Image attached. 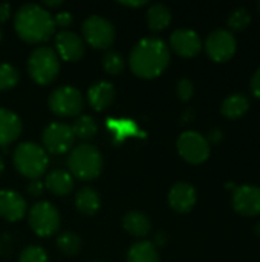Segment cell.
Instances as JSON below:
<instances>
[{
	"label": "cell",
	"mask_w": 260,
	"mask_h": 262,
	"mask_svg": "<svg viewBox=\"0 0 260 262\" xmlns=\"http://www.w3.org/2000/svg\"><path fill=\"white\" fill-rule=\"evenodd\" d=\"M172 21L170 9L162 3H155L147 11V25L153 32L164 31Z\"/></svg>",
	"instance_id": "23"
},
{
	"label": "cell",
	"mask_w": 260,
	"mask_h": 262,
	"mask_svg": "<svg viewBox=\"0 0 260 262\" xmlns=\"http://www.w3.org/2000/svg\"><path fill=\"white\" fill-rule=\"evenodd\" d=\"M74 21V17L69 11H63V12H57V15L54 17V25L58 26V28H69Z\"/></svg>",
	"instance_id": "32"
},
{
	"label": "cell",
	"mask_w": 260,
	"mask_h": 262,
	"mask_svg": "<svg viewBox=\"0 0 260 262\" xmlns=\"http://www.w3.org/2000/svg\"><path fill=\"white\" fill-rule=\"evenodd\" d=\"M55 52L64 61H78L84 55V41L72 31H60L55 35Z\"/></svg>",
	"instance_id": "13"
},
{
	"label": "cell",
	"mask_w": 260,
	"mask_h": 262,
	"mask_svg": "<svg viewBox=\"0 0 260 262\" xmlns=\"http://www.w3.org/2000/svg\"><path fill=\"white\" fill-rule=\"evenodd\" d=\"M49 107L58 117H77L84 107L83 95L72 86H60L49 95Z\"/></svg>",
	"instance_id": "7"
},
{
	"label": "cell",
	"mask_w": 260,
	"mask_h": 262,
	"mask_svg": "<svg viewBox=\"0 0 260 262\" xmlns=\"http://www.w3.org/2000/svg\"><path fill=\"white\" fill-rule=\"evenodd\" d=\"M170 48L181 57L192 58L202 51V40L192 29H176L170 35Z\"/></svg>",
	"instance_id": "14"
},
{
	"label": "cell",
	"mask_w": 260,
	"mask_h": 262,
	"mask_svg": "<svg viewBox=\"0 0 260 262\" xmlns=\"http://www.w3.org/2000/svg\"><path fill=\"white\" fill-rule=\"evenodd\" d=\"M57 246L60 249V252H63L67 256H74L80 252L81 247V241L80 238L72 233V232H63L58 238H57Z\"/></svg>",
	"instance_id": "26"
},
{
	"label": "cell",
	"mask_w": 260,
	"mask_h": 262,
	"mask_svg": "<svg viewBox=\"0 0 260 262\" xmlns=\"http://www.w3.org/2000/svg\"><path fill=\"white\" fill-rule=\"evenodd\" d=\"M48 152L35 143H21L14 150V166L20 175L32 180H40L48 170Z\"/></svg>",
	"instance_id": "4"
},
{
	"label": "cell",
	"mask_w": 260,
	"mask_h": 262,
	"mask_svg": "<svg viewBox=\"0 0 260 262\" xmlns=\"http://www.w3.org/2000/svg\"><path fill=\"white\" fill-rule=\"evenodd\" d=\"M95 262H101V261H95Z\"/></svg>",
	"instance_id": "43"
},
{
	"label": "cell",
	"mask_w": 260,
	"mask_h": 262,
	"mask_svg": "<svg viewBox=\"0 0 260 262\" xmlns=\"http://www.w3.org/2000/svg\"><path fill=\"white\" fill-rule=\"evenodd\" d=\"M20 80L18 71L9 63H0V91H8L17 86Z\"/></svg>",
	"instance_id": "29"
},
{
	"label": "cell",
	"mask_w": 260,
	"mask_h": 262,
	"mask_svg": "<svg viewBox=\"0 0 260 262\" xmlns=\"http://www.w3.org/2000/svg\"><path fill=\"white\" fill-rule=\"evenodd\" d=\"M60 72V58L57 52L51 48H37L32 51L28 60V74L29 77L41 84H51Z\"/></svg>",
	"instance_id": "5"
},
{
	"label": "cell",
	"mask_w": 260,
	"mask_h": 262,
	"mask_svg": "<svg viewBox=\"0 0 260 262\" xmlns=\"http://www.w3.org/2000/svg\"><path fill=\"white\" fill-rule=\"evenodd\" d=\"M120 5H123V6H130V8H139V6L147 5V2H146V0H136V2H120Z\"/></svg>",
	"instance_id": "36"
},
{
	"label": "cell",
	"mask_w": 260,
	"mask_h": 262,
	"mask_svg": "<svg viewBox=\"0 0 260 262\" xmlns=\"http://www.w3.org/2000/svg\"><path fill=\"white\" fill-rule=\"evenodd\" d=\"M26 215L25 198L14 190H0V216L9 223H17Z\"/></svg>",
	"instance_id": "15"
},
{
	"label": "cell",
	"mask_w": 260,
	"mask_h": 262,
	"mask_svg": "<svg viewBox=\"0 0 260 262\" xmlns=\"http://www.w3.org/2000/svg\"><path fill=\"white\" fill-rule=\"evenodd\" d=\"M70 127H72L74 135L77 138H80V140H92L97 135V132H98L97 121L92 117H89V115L78 117Z\"/></svg>",
	"instance_id": "25"
},
{
	"label": "cell",
	"mask_w": 260,
	"mask_h": 262,
	"mask_svg": "<svg viewBox=\"0 0 260 262\" xmlns=\"http://www.w3.org/2000/svg\"><path fill=\"white\" fill-rule=\"evenodd\" d=\"M61 5H63V0H46L44 2V6H48V8H58Z\"/></svg>",
	"instance_id": "37"
},
{
	"label": "cell",
	"mask_w": 260,
	"mask_h": 262,
	"mask_svg": "<svg viewBox=\"0 0 260 262\" xmlns=\"http://www.w3.org/2000/svg\"><path fill=\"white\" fill-rule=\"evenodd\" d=\"M0 41H2V29H0Z\"/></svg>",
	"instance_id": "41"
},
{
	"label": "cell",
	"mask_w": 260,
	"mask_h": 262,
	"mask_svg": "<svg viewBox=\"0 0 260 262\" xmlns=\"http://www.w3.org/2000/svg\"><path fill=\"white\" fill-rule=\"evenodd\" d=\"M251 94L260 100V68L256 71V74L251 78Z\"/></svg>",
	"instance_id": "34"
},
{
	"label": "cell",
	"mask_w": 260,
	"mask_h": 262,
	"mask_svg": "<svg viewBox=\"0 0 260 262\" xmlns=\"http://www.w3.org/2000/svg\"><path fill=\"white\" fill-rule=\"evenodd\" d=\"M21 134V120L9 109H0V147L9 146Z\"/></svg>",
	"instance_id": "17"
},
{
	"label": "cell",
	"mask_w": 260,
	"mask_h": 262,
	"mask_svg": "<svg viewBox=\"0 0 260 262\" xmlns=\"http://www.w3.org/2000/svg\"><path fill=\"white\" fill-rule=\"evenodd\" d=\"M103 68L107 74L110 75H120L124 71V58L120 52L116 51H106L103 55Z\"/></svg>",
	"instance_id": "27"
},
{
	"label": "cell",
	"mask_w": 260,
	"mask_h": 262,
	"mask_svg": "<svg viewBox=\"0 0 260 262\" xmlns=\"http://www.w3.org/2000/svg\"><path fill=\"white\" fill-rule=\"evenodd\" d=\"M28 221L35 235L41 238L52 236L60 229V213L54 204L40 201L29 209Z\"/></svg>",
	"instance_id": "6"
},
{
	"label": "cell",
	"mask_w": 260,
	"mask_h": 262,
	"mask_svg": "<svg viewBox=\"0 0 260 262\" xmlns=\"http://www.w3.org/2000/svg\"><path fill=\"white\" fill-rule=\"evenodd\" d=\"M250 23H251V14L247 8L234 9L227 20V25L231 31H244L245 28H248Z\"/></svg>",
	"instance_id": "28"
},
{
	"label": "cell",
	"mask_w": 260,
	"mask_h": 262,
	"mask_svg": "<svg viewBox=\"0 0 260 262\" xmlns=\"http://www.w3.org/2000/svg\"><path fill=\"white\" fill-rule=\"evenodd\" d=\"M170 63V48L158 37H146L139 40L129 57L132 72L144 80L159 77Z\"/></svg>",
	"instance_id": "1"
},
{
	"label": "cell",
	"mask_w": 260,
	"mask_h": 262,
	"mask_svg": "<svg viewBox=\"0 0 260 262\" xmlns=\"http://www.w3.org/2000/svg\"><path fill=\"white\" fill-rule=\"evenodd\" d=\"M238 48L236 37L228 29H216L205 40V52L216 63L228 61Z\"/></svg>",
	"instance_id": "10"
},
{
	"label": "cell",
	"mask_w": 260,
	"mask_h": 262,
	"mask_svg": "<svg viewBox=\"0 0 260 262\" xmlns=\"http://www.w3.org/2000/svg\"><path fill=\"white\" fill-rule=\"evenodd\" d=\"M83 37L95 49H109L115 41V28L107 18L90 15L83 21Z\"/></svg>",
	"instance_id": "9"
},
{
	"label": "cell",
	"mask_w": 260,
	"mask_h": 262,
	"mask_svg": "<svg viewBox=\"0 0 260 262\" xmlns=\"http://www.w3.org/2000/svg\"><path fill=\"white\" fill-rule=\"evenodd\" d=\"M14 28L17 35L31 45L48 41L55 31L51 12L35 3H26L15 12Z\"/></svg>",
	"instance_id": "2"
},
{
	"label": "cell",
	"mask_w": 260,
	"mask_h": 262,
	"mask_svg": "<svg viewBox=\"0 0 260 262\" xmlns=\"http://www.w3.org/2000/svg\"><path fill=\"white\" fill-rule=\"evenodd\" d=\"M250 109V98L245 94H231L228 95L221 106V112L225 118L238 120L247 114Z\"/></svg>",
	"instance_id": "20"
},
{
	"label": "cell",
	"mask_w": 260,
	"mask_h": 262,
	"mask_svg": "<svg viewBox=\"0 0 260 262\" xmlns=\"http://www.w3.org/2000/svg\"><path fill=\"white\" fill-rule=\"evenodd\" d=\"M193 92H195V88H193V83L190 80L182 78V80L178 81V84H176V94H178V97L182 101H188L193 97Z\"/></svg>",
	"instance_id": "31"
},
{
	"label": "cell",
	"mask_w": 260,
	"mask_h": 262,
	"mask_svg": "<svg viewBox=\"0 0 260 262\" xmlns=\"http://www.w3.org/2000/svg\"><path fill=\"white\" fill-rule=\"evenodd\" d=\"M11 17V5L9 3H0V23L8 21Z\"/></svg>",
	"instance_id": "35"
},
{
	"label": "cell",
	"mask_w": 260,
	"mask_h": 262,
	"mask_svg": "<svg viewBox=\"0 0 260 262\" xmlns=\"http://www.w3.org/2000/svg\"><path fill=\"white\" fill-rule=\"evenodd\" d=\"M115 100V88L109 81H98L87 91V101L95 111L107 109Z\"/></svg>",
	"instance_id": "18"
},
{
	"label": "cell",
	"mask_w": 260,
	"mask_h": 262,
	"mask_svg": "<svg viewBox=\"0 0 260 262\" xmlns=\"http://www.w3.org/2000/svg\"><path fill=\"white\" fill-rule=\"evenodd\" d=\"M257 6H259V12H260V2H259V5H257Z\"/></svg>",
	"instance_id": "42"
},
{
	"label": "cell",
	"mask_w": 260,
	"mask_h": 262,
	"mask_svg": "<svg viewBox=\"0 0 260 262\" xmlns=\"http://www.w3.org/2000/svg\"><path fill=\"white\" fill-rule=\"evenodd\" d=\"M169 204L178 213H188L196 204V190L188 183H176L169 192Z\"/></svg>",
	"instance_id": "16"
},
{
	"label": "cell",
	"mask_w": 260,
	"mask_h": 262,
	"mask_svg": "<svg viewBox=\"0 0 260 262\" xmlns=\"http://www.w3.org/2000/svg\"><path fill=\"white\" fill-rule=\"evenodd\" d=\"M254 232H256V235H257V236L260 238V221L257 223V224H256V229H254Z\"/></svg>",
	"instance_id": "39"
},
{
	"label": "cell",
	"mask_w": 260,
	"mask_h": 262,
	"mask_svg": "<svg viewBox=\"0 0 260 262\" xmlns=\"http://www.w3.org/2000/svg\"><path fill=\"white\" fill-rule=\"evenodd\" d=\"M26 192H28L31 196H34V198L41 196V195H43V192H44V184H43L40 180H32V181L28 184Z\"/></svg>",
	"instance_id": "33"
},
{
	"label": "cell",
	"mask_w": 260,
	"mask_h": 262,
	"mask_svg": "<svg viewBox=\"0 0 260 262\" xmlns=\"http://www.w3.org/2000/svg\"><path fill=\"white\" fill-rule=\"evenodd\" d=\"M123 227L132 236L144 238V236L149 235L152 224H150V220L144 213L136 212V210H132V212H129V213L124 215V218H123Z\"/></svg>",
	"instance_id": "21"
},
{
	"label": "cell",
	"mask_w": 260,
	"mask_h": 262,
	"mask_svg": "<svg viewBox=\"0 0 260 262\" xmlns=\"http://www.w3.org/2000/svg\"><path fill=\"white\" fill-rule=\"evenodd\" d=\"M127 262H159V255L153 243L141 241L129 249Z\"/></svg>",
	"instance_id": "24"
},
{
	"label": "cell",
	"mask_w": 260,
	"mask_h": 262,
	"mask_svg": "<svg viewBox=\"0 0 260 262\" xmlns=\"http://www.w3.org/2000/svg\"><path fill=\"white\" fill-rule=\"evenodd\" d=\"M179 155L190 164H202L210 157V143L202 134L195 130L182 132L176 143Z\"/></svg>",
	"instance_id": "8"
},
{
	"label": "cell",
	"mask_w": 260,
	"mask_h": 262,
	"mask_svg": "<svg viewBox=\"0 0 260 262\" xmlns=\"http://www.w3.org/2000/svg\"><path fill=\"white\" fill-rule=\"evenodd\" d=\"M210 140H211V141H219V140H221V132H219V130H213V132L210 134Z\"/></svg>",
	"instance_id": "38"
},
{
	"label": "cell",
	"mask_w": 260,
	"mask_h": 262,
	"mask_svg": "<svg viewBox=\"0 0 260 262\" xmlns=\"http://www.w3.org/2000/svg\"><path fill=\"white\" fill-rule=\"evenodd\" d=\"M3 160H2V157H0V175H2V172H3Z\"/></svg>",
	"instance_id": "40"
},
{
	"label": "cell",
	"mask_w": 260,
	"mask_h": 262,
	"mask_svg": "<svg viewBox=\"0 0 260 262\" xmlns=\"http://www.w3.org/2000/svg\"><path fill=\"white\" fill-rule=\"evenodd\" d=\"M43 146L44 150L52 155H61L70 150L75 141L72 127L64 123H51L43 132Z\"/></svg>",
	"instance_id": "11"
},
{
	"label": "cell",
	"mask_w": 260,
	"mask_h": 262,
	"mask_svg": "<svg viewBox=\"0 0 260 262\" xmlns=\"http://www.w3.org/2000/svg\"><path fill=\"white\" fill-rule=\"evenodd\" d=\"M100 206H101L100 195L92 187H83L75 195V207L83 215H87V216L95 215L98 212Z\"/></svg>",
	"instance_id": "22"
},
{
	"label": "cell",
	"mask_w": 260,
	"mask_h": 262,
	"mask_svg": "<svg viewBox=\"0 0 260 262\" xmlns=\"http://www.w3.org/2000/svg\"><path fill=\"white\" fill-rule=\"evenodd\" d=\"M69 173L81 181H92L100 177L103 169V157L92 144H80L70 150L67 158Z\"/></svg>",
	"instance_id": "3"
},
{
	"label": "cell",
	"mask_w": 260,
	"mask_h": 262,
	"mask_svg": "<svg viewBox=\"0 0 260 262\" xmlns=\"http://www.w3.org/2000/svg\"><path fill=\"white\" fill-rule=\"evenodd\" d=\"M231 204L234 212L242 216H257L260 215V187L251 184L236 186Z\"/></svg>",
	"instance_id": "12"
},
{
	"label": "cell",
	"mask_w": 260,
	"mask_h": 262,
	"mask_svg": "<svg viewBox=\"0 0 260 262\" xmlns=\"http://www.w3.org/2000/svg\"><path fill=\"white\" fill-rule=\"evenodd\" d=\"M18 262H48V255L44 249L38 246H29L20 253Z\"/></svg>",
	"instance_id": "30"
},
{
	"label": "cell",
	"mask_w": 260,
	"mask_h": 262,
	"mask_svg": "<svg viewBox=\"0 0 260 262\" xmlns=\"http://www.w3.org/2000/svg\"><path fill=\"white\" fill-rule=\"evenodd\" d=\"M44 189H48L52 195L57 196H66L74 189V177L66 170H52L46 175L44 180Z\"/></svg>",
	"instance_id": "19"
}]
</instances>
